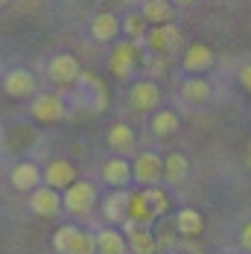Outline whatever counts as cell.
Instances as JSON below:
<instances>
[{"label":"cell","instance_id":"1","mask_svg":"<svg viewBox=\"0 0 251 254\" xmlns=\"http://www.w3.org/2000/svg\"><path fill=\"white\" fill-rule=\"evenodd\" d=\"M73 105L82 108L85 114H102L105 105H108V91L100 82L97 73L91 70H82L73 82Z\"/></svg>","mask_w":251,"mask_h":254},{"label":"cell","instance_id":"2","mask_svg":"<svg viewBox=\"0 0 251 254\" xmlns=\"http://www.w3.org/2000/svg\"><path fill=\"white\" fill-rule=\"evenodd\" d=\"M94 202H97V190L88 181H70L62 193V207H67V213H73V216L88 213Z\"/></svg>","mask_w":251,"mask_h":254},{"label":"cell","instance_id":"3","mask_svg":"<svg viewBox=\"0 0 251 254\" xmlns=\"http://www.w3.org/2000/svg\"><path fill=\"white\" fill-rule=\"evenodd\" d=\"M108 67L117 79H128L137 67V44L134 41H117L108 53Z\"/></svg>","mask_w":251,"mask_h":254},{"label":"cell","instance_id":"4","mask_svg":"<svg viewBox=\"0 0 251 254\" xmlns=\"http://www.w3.org/2000/svg\"><path fill=\"white\" fill-rule=\"evenodd\" d=\"M161 176H164V161H161V155L140 152L131 161V181H137V184H143V187H152V184L161 181Z\"/></svg>","mask_w":251,"mask_h":254},{"label":"cell","instance_id":"5","mask_svg":"<svg viewBox=\"0 0 251 254\" xmlns=\"http://www.w3.org/2000/svg\"><path fill=\"white\" fill-rule=\"evenodd\" d=\"M143 44H146L152 53H158V56H164V53H173L178 44H181V29H178L173 21H170V24H155L149 32H146Z\"/></svg>","mask_w":251,"mask_h":254},{"label":"cell","instance_id":"6","mask_svg":"<svg viewBox=\"0 0 251 254\" xmlns=\"http://www.w3.org/2000/svg\"><path fill=\"white\" fill-rule=\"evenodd\" d=\"M64 114H67V102L59 94H41L32 100V117L38 123H59Z\"/></svg>","mask_w":251,"mask_h":254},{"label":"cell","instance_id":"7","mask_svg":"<svg viewBox=\"0 0 251 254\" xmlns=\"http://www.w3.org/2000/svg\"><path fill=\"white\" fill-rule=\"evenodd\" d=\"M29 207H32V213H38V216H56L59 210H62V193L50 187V184H38L35 190H32V199H29Z\"/></svg>","mask_w":251,"mask_h":254},{"label":"cell","instance_id":"8","mask_svg":"<svg viewBox=\"0 0 251 254\" xmlns=\"http://www.w3.org/2000/svg\"><path fill=\"white\" fill-rule=\"evenodd\" d=\"M128 102H131V108H137V111H152V108H158V102H161V91H158V85H155L152 79H140V82L131 85Z\"/></svg>","mask_w":251,"mask_h":254},{"label":"cell","instance_id":"9","mask_svg":"<svg viewBox=\"0 0 251 254\" xmlns=\"http://www.w3.org/2000/svg\"><path fill=\"white\" fill-rule=\"evenodd\" d=\"M3 91L9 94V97H15V100H24V97H32V91H35V76L24 70V67H15V70H9L6 76H3Z\"/></svg>","mask_w":251,"mask_h":254},{"label":"cell","instance_id":"10","mask_svg":"<svg viewBox=\"0 0 251 254\" xmlns=\"http://www.w3.org/2000/svg\"><path fill=\"white\" fill-rule=\"evenodd\" d=\"M126 219H131V222H134V225H140V228H146V225H152V219H158L143 190L128 193V210H126Z\"/></svg>","mask_w":251,"mask_h":254},{"label":"cell","instance_id":"11","mask_svg":"<svg viewBox=\"0 0 251 254\" xmlns=\"http://www.w3.org/2000/svg\"><path fill=\"white\" fill-rule=\"evenodd\" d=\"M102 181L114 190H123L126 184L131 181V164L126 158H108L102 167Z\"/></svg>","mask_w":251,"mask_h":254},{"label":"cell","instance_id":"12","mask_svg":"<svg viewBox=\"0 0 251 254\" xmlns=\"http://www.w3.org/2000/svg\"><path fill=\"white\" fill-rule=\"evenodd\" d=\"M79 73H82L79 62H76L73 56H67V53L56 56V59L50 62V79L53 82H59V85H73Z\"/></svg>","mask_w":251,"mask_h":254},{"label":"cell","instance_id":"13","mask_svg":"<svg viewBox=\"0 0 251 254\" xmlns=\"http://www.w3.org/2000/svg\"><path fill=\"white\" fill-rule=\"evenodd\" d=\"M44 184H50V187H56V190H64L70 181H76V170L70 161H50L47 164V170H44Z\"/></svg>","mask_w":251,"mask_h":254},{"label":"cell","instance_id":"14","mask_svg":"<svg viewBox=\"0 0 251 254\" xmlns=\"http://www.w3.org/2000/svg\"><path fill=\"white\" fill-rule=\"evenodd\" d=\"M12 184H15V190L32 193V190L41 184V170H38L32 161H21V164L12 170Z\"/></svg>","mask_w":251,"mask_h":254},{"label":"cell","instance_id":"15","mask_svg":"<svg viewBox=\"0 0 251 254\" xmlns=\"http://www.w3.org/2000/svg\"><path fill=\"white\" fill-rule=\"evenodd\" d=\"M213 64V53L207 44H190L184 50V70L190 73H204L207 67Z\"/></svg>","mask_w":251,"mask_h":254},{"label":"cell","instance_id":"16","mask_svg":"<svg viewBox=\"0 0 251 254\" xmlns=\"http://www.w3.org/2000/svg\"><path fill=\"white\" fill-rule=\"evenodd\" d=\"M120 32H123V26H120V21H117L111 12H100V15L94 18V24H91V35H94L97 41H117Z\"/></svg>","mask_w":251,"mask_h":254},{"label":"cell","instance_id":"17","mask_svg":"<svg viewBox=\"0 0 251 254\" xmlns=\"http://www.w3.org/2000/svg\"><path fill=\"white\" fill-rule=\"evenodd\" d=\"M126 210H128V193L123 190H114L105 202H102V213L111 225H123L126 222Z\"/></svg>","mask_w":251,"mask_h":254},{"label":"cell","instance_id":"18","mask_svg":"<svg viewBox=\"0 0 251 254\" xmlns=\"http://www.w3.org/2000/svg\"><path fill=\"white\" fill-rule=\"evenodd\" d=\"M94 243H97V254H126V237L114 228H105L100 234H94Z\"/></svg>","mask_w":251,"mask_h":254},{"label":"cell","instance_id":"19","mask_svg":"<svg viewBox=\"0 0 251 254\" xmlns=\"http://www.w3.org/2000/svg\"><path fill=\"white\" fill-rule=\"evenodd\" d=\"M126 246H128V252L131 254H155V249H158V240H155V234L146 228H137L128 231L126 234Z\"/></svg>","mask_w":251,"mask_h":254},{"label":"cell","instance_id":"20","mask_svg":"<svg viewBox=\"0 0 251 254\" xmlns=\"http://www.w3.org/2000/svg\"><path fill=\"white\" fill-rule=\"evenodd\" d=\"M176 228H178V234H184V237H199L201 228H204V219H201L199 210L181 207L178 216H176Z\"/></svg>","mask_w":251,"mask_h":254},{"label":"cell","instance_id":"21","mask_svg":"<svg viewBox=\"0 0 251 254\" xmlns=\"http://www.w3.org/2000/svg\"><path fill=\"white\" fill-rule=\"evenodd\" d=\"M140 15H143L152 26L155 24H170V21H173V3H170V0H146L143 9H140Z\"/></svg>","mask_w":251,"mask_h":254},{"label":"cell","instance_id":"22","mask_svg":"<svg viewBox=\"0 0 251 254\" xmlns=\"http://www.w3.org/2000/svg\"><path fill=\"white\" fill-rule=\"evenodd\" d=\"M181 100L187 102V105H204V102L210 100V85L204 79H187L181 85Z\"/></svg>","mask_w":251,"mask_h":254},{"label":"cell","instance_id":"23","mask_svg":"<svg viewBox=\"0 0 251 254\" xmlns=\"http://www.w3.org/2000/svg\"><path fill=\"white\" fill-rule=\"evenodd\" d=\"M187 170H190V164H187V158H184L181 152H170L167 158H164V178H167L170 184L184 181Z\"/></svg>","mask_w":251,"mask_h":254},{"label":"cell","instance_id":"24","mask_svg":"<svg viewBox=\"0 0 251 254\" xmlns=\"http://www.w3.org/2000/svg\"><path fill=\"white\" fill-rule=\"evenodd\" d=\"M108 146L114 152H128L134 146V131L126 126V123H114L108 128Z\"/></svg>","mask_w":251,"mask_h":254},{"label":"cell","instance_id":"25","mask_svg":"<svg viewBox=\"0 0 251 254\" xmlns=\"http://www.w3.org/2000/svg\"><path fill=\"white\" fill-rule=\"evenodd\" d=\"M120 26H123V32L128 35V41H134L137 47L143 44V38H146V32H149V29H146V26H149V21H146L140 12H131V15H126V21H123Z\"/></svg>","mask_w":251,"mask_h":254},{"label":"cell","instance_id":"26","mask_svg":"<svg viewBox=\"0 0 251 254\" xmlns=\"http://www.w3.org/2000/svg\"><path fill=\"white\" fill-rule=\"evenodd\" d=\"M178 114L176 111H158L155 117H152V131L158 134V137H170V134H176L178 131Z\"/></svg>","mask_w":251,"mask_h":254},{"label":"cell","instance_id":"27","mask_svg":"<svg viewBox=\"0 0 251 254\" xmlns=\"http://www.w3.org/2000/svg\"><path fill=\"white\" fill-rule=\"evenodd\" d=\"M143 193H146V199H149L152 210H155V216H164L167 210H170V196L158 187V184H152V187H143Z\"/></svg>","mask_w":251,"mask_h":254},{"label":"cell","instance_id":"28","mask_svg":"<svg viewBox=\"0 0 251 254\" xmlns=\"http://www.w3.org/2000/svg\"><path fill=\"white\" fill-rule=\"evenodd\" d=\"M64 254H97V243H94V234H88V231H79L73 237V243H70V249Z\"/></svg>","mask_w":251,"mask_h":254},{"label":"cell","instance_id":"29","mask_svg":"<svg viewBox=\"0 0 251 254\" xmlns=\"http://www.w3.org/2000/svg\"><path fill=\"white\" fill-rule=\"evenodd\" d=\"M76 234H79V228H76V225H62V228L53 234V249H56L59 254H64L67 249H70V243H73Z\"/></svg>","mask_w":251,"mask_h":254},{"label":"cell","instance_id":"30","mask_svg":"<svg viewBox=\"0 0 251 254\" xmlns=\"http://www.w3.org/2000/svg\"><path fill=\"white\" fill-rule=\"evenodd\" d=\"M240 85H243V88L251 94V64H246V67L240 70Z\"/></svg>","mask_w":251,"mask_h":254},{"label":"cell","instance_id":"31","mask_svg":"<svg viewBox=\"0 0 251 254\" xmlns=\"http://www.w3.org/2000/svg\"><path fill=\"white\" fill-rule=\"evenodd\" d=\"M240 243H243V249H251V222L243 225V231H240Z\"/></svg>","mask_w":251,"mask_h":254},{"label":"cell","instance_id":"32","mask_svg":"<svg viewBox=\"0 0 251 254\" xmlns=\"http://www.w3.org/2000/svg\"><path fill=\"white\" fill-rule=\"evenodd\" d=\"M170 3H176V6H193L196 0H170Z\"/></svg>","mask_w":251,"mask_h":254},{"label":"cell","instance_id":"33","mask_svg":"<svg viewBox=\"0 0 251 254\" xmlns=\"http://www.w3.org/2000/svg\"><path fill=\"white\" fill-rule=\"evenodd\" d=\"M3 3H9V0H0V6H3Z\"/></svg>","mask_w":251,"mask_h":254},{"label":"cell","instance_id":"34","mask_svg":"<svg viewBox=\"0 0 251 254\" xmlns=\"http://www.w3.org/2000/svg\"><path fill=\"white\" fill-rule=\"evenodd\" d=\"M249 155H251V149H249ZM249 164H251V158H249Z\"/></svg>","mask_w":251,"mask_h":254}]
</instances>
